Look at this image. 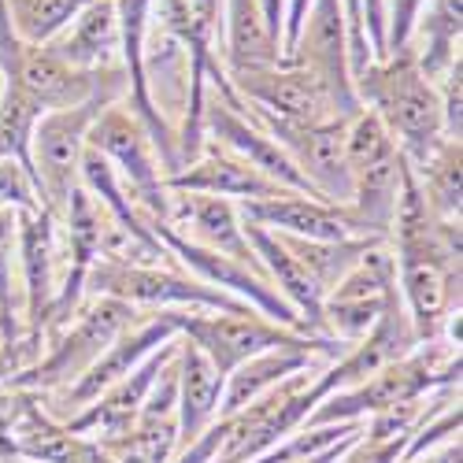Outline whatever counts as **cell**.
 Segmentation results:
<instances>
[{"label": "cell", "instance_id": "obj_8", "mask_svg": "<svg viewBox=\"0 0 463 463\" xmlns=\"http://www.w3.org/2000/svg\"><path fill=\"white\" fill-rule=\"evenodd\" d=\"M90 148L115 167L130 201L148 219H167V189H164V167L156 156L148 130L137 123V115L119 100L100 111V119L90 130Z\"/></svg>", "mask_w": 463, "mask_h": 463}, {"label": "cell", "instance_id": "obj_32", "mask_svg": "<svg viewBox=\"0 0 463 463\" xmlns=\"http://www.w3.org/2000/svg\"><path fill=\"white\" fill-rule=\"evenodd\" d=\"M356 434H360V430H356ZM356 434H349V438H341L337 445H330V449H323V452H316V456H307V459H297V463H334V459L341 456V449H345V445H349V441H353Z\"/></svg>", "mask_w": 463, "mask_h": 463}, {"label": "cell", "instance_id": "obj_20", "mask_svg": "<svg viewBox=\"0 0 463 463\" xmlns=\"http://www.w3.org/2000/svg\"><path fill=\"white\" fill-rule=\"evenodd\" d=\"M56 60L74 71H104L119 63V15L115 0H97L60 37L45 45Z\"/></svg>", "mask_w": 463, "mask_h": 463}, {"label": "cell", "instance_id": "obj_28", "mask_svg": "<svg viewBox=\"0 0 463 463\" xmlns=\"http://www.w3.org/2000/svg\"><path fill=\"white\" fill-rule=\"evenodd\" d=\"M408 438H367L364 430L341 449L334 463H401Z\"/></svg>", "mask_w": 463, "mask_h": 463}, {"label": "cell", "instance_id": "obj_6", "mask_svg": "<svg viewBox=\"0 0 463 463\" xmlns=\"http://www.w3.org/2000/svg\"><path fill=\"white\" fill-rule=\"evenodd\" d=\"M123 97H127V82H115L82 104L45 111L37 119L33 141H30V167H33L37 201L52 215H63L71 193L79 189V167H82V152L90 145L93 123L100 119V111L108 104H119Z\"/></svg>", "mask_w": 463, "mask_h": 463}, {"label": "cell", "instance_id": "obj_24", "mask_svg": "<svg viewBox=\"0 0 463 463\" xmlns=\"http://www.w3.org/2000/svg\"><path fill=\"white\" fill-rule=\"evenodd\" d=\"M459 167L463 141H441L419 167H411L422 204L438 222H459Z\"/></svg>", "mask_w": 463, "mask_h": 463}, {"label": "cell", "instance_id": "obj_13", "mask_svg": "<svg viewBox=\"0 0 463 463\" xmlns=\"http://www.w3.org/2000/svg\"><path fill=\"white\" fill-rule=\"evenodd\" d=\"M204 145H215L230 156L245 160L252 171H260L263 178L279 182L282 189L289 193H304V197H316L312 185L300 178V171L293 167V160L286 152L267 137L245 111L230 108L215 90H208V100H204Z\"/></svg>", "mask_w": 463, "mask_h": 463}, {"label": "cell", "instance_id": "obj_17", "mask_svg": "<svg viewBox=\"0 0 463 463\" xmlns=\"http://www.w3.org/2000/svg\"><path fill=\"white\" fill-rule=\"evenodd\" d=\"M164 189L167 193H204V197H222V201H234V204L271 201V197H286L289 193L279 182L252 171L245 160L230 156V152H222L215 145H204V152L189 167L164 178Z\"/></svg>", "mask_w": 463, "mask_h": 463}, {"label": "cell", "instance_id": "obj_18", "mask_svg": "<svg viewBox=\"0 0 463 463\" xmlns=\"http://www.w3.org/2000/svg\"><path fill=\"white\" fill-rule=\"evenodd\" d=\"M219 63H222L226 79L282 63V42L275 37V30L267 26L260 0H222Z\"/></svg>", "mask_w": 463, "mask_h": 463}, {"label": "cell", "instance_id": "obj_26", "mask_svg": "<svg viewBox=\"0 0 463 463\" xmlns=\"http://www.w3.org/2000/svg\"><path fill=\"white\" fill-rule=\"evenodd\" d=\"M37 119H42V108H37L23 90L5 86V93H0V160L19 164L30 178H33L30 141H33Z\"/></svg>", "mask_w": 463, "mask_h": 463}, {"label": "cell", "instance_id": "obj_9", "mask_svg": "<svg viewBox=\"0 0 463 463\" xmlns=\"http://www.w3.org/2000/svg\"><path fill=\"white\" fill-rule=\"evenodd\" d=\"M238 111H245L249 119L286 152L319 201H330V204H349L353 201V167H349V160H345V123L297 127V123L271 119L267 111H260L245 100H241Z\"/></svg>", "mask_w": 463, "mask_h": 463}, {"label": "cell", "instance_id": "obj_16", "mask_svg": "<svg viewBox=\"0 0 463 463\" xmlns=\"http://www.w3.org/2000/svg\"><path fill=\"white\" fill-rule=\"evenodd\" d=\"M175 353H178V337L175 341H167L164 349H156L152 353L137 371H130L123 382H115L111 390H104L93 404H86L79 415H71L67 419V430H74V434H82V438H115V434H127L130 427H134V419H137V411H141V404H145V397H148V390H152V382L160 378V371L175 360Z\"/></svg>", "mask_w": 463, "mask_h": 463}, {"label": "cell", "instance_id": "obj_3", "mask_svg": "<svg viewBox=\"0 0 463 463\" xmlns=\"http://www.w3.org/2000/svg\"><path fill=\"white\" fill-rule=\"evenodd\" d=\"M137 319H141L137 307L115 300V297H86L82 307L74 312V319L56 337L45 341V353L33 364H26L23 371L0 378V385L42 393V397L63 393L67 385L79 382L108 345L119 341Z\"/></svg>", "mask_w": 463, "mask_h": 463}, {"label": "cell", "instance_id": "obj_23", "mask_svg": "<svg viewBox=\"0 0 463 463\" xmlns=\"http://www.w3.org/2000/svg\"><path fill=\"white\" fill-rule=\"evenodd\" d=\"M286 249L297 256V263L307 271V279H312L319 286V293L326 297L345 275L353 271V267L378 245H390V241H382V238H345V241H304V238H286Z\"/></svg>", "mask_w": 463, "mask_h": 463}, {"label": "cell", "instance_id": "obj_12", "mask_svg": "<svg viewBox=\"0 0 463 463\" xmlns=\"http://www.w3.org/2000/svg\"><path fill=\"white\" fill-rule=\"evenodd\" d=\"M282 63L307 67L319 74L323 86L334 93L345 119L360 111L356 90H353V71H349V30H345L341 0H312L304 15V26Z\"/></svg>", "mask_w": 463, "mask_h": 463}, {"label": "cell", "instance_id": "obj_1", "mask_svg": "<svg viewBox=\"0 0 463 463\" xmlns=\"http://www.w3.org/2000/svg\"><path fill=\"white\" fill-rule=\"evenodd\" d=\"M353 90L360 108L374 111L385 123V130L393 134L408 167H419L441 141H449L441 93L419 71L411 45L390 52L378 63H367V71L353 82Z\"/></svg>", "mask_w": 463, "mask_h": 463}, {"label": "cell", "instance_id": "obj_33", "mask_svg": "<svg viewBox=\"0 0 463 463\" xmlns=\"http://www.w3.org/2000/svg\"><path fill=\"white\" fill-rule=\"evenodd\" d=\"M0 463H26V459H19V456H0Z\"/></svg>", "mask_w": 463, "mask_h": 463}, {"label": "cell", "instance_id": "obj_31", "mask_svg": "<svg viewBox=\"0 0 463 463\" xmlns=\"http://www.w3.org/2000/svg\"><path fill=\"white\" fill-rule=\"evenodd\" d=\"M408 463H463V445H459V438H456V441L438 445V449H430V452H419V456L408 459Z\"/></svg>", "mask_w": 463, "mask_h": 463}, {"label": "cell", "instance_id": "obj_25", "mask_svg": "<svg viewBox=\"0 0 463 463\" xmlns=\"http://www.w3.org/2000/svg\"><path fill=\"white\" fill-rule=\"evenodd\" d=\"M97 0H5L8 23L23 45L42 49L52 37H60Z\"/></svg>", "mask_w": 463, "mask_h": 463}, {"label": "cell", "instance_id": "obj_10", "mask_svg": "<svg viewBox=\"0 0 463 463\" xmlns=\"http://www.w3.org/2000/svg\"><path fill=\"white\" fill-rule=\"evenodd\" d=\"M234 93L267 111L271 119L297 123V127H323V123H345V115L334 100V93L323 86L319 74L297 63H271L260 71H245L226 79Z\"/></svg>", "mask_w": 463, "mask_h": 463}, {"label": "cell", "instance_id": "obj_29", "mask_svg": "<svg viewBox=\"0 0 463 463\" xmlns=\"http://www.w3.org/2000/svg\"><path fill=\"white\" fill-rule=\"evenodd\" d=\"M427 0H385V56L411 42V30Z\"/></svg>", "mask_w": 463, "mask_h": 463}, {"label": "cell", "instance_id": "obj_11", "mask_svg": "<svg viewBox=\"0 0 463 463\" xmlns=\"http://www.w3.org/2000/svg\"><path fill=\"white\" fill-rule=\"evenodd\" d=\"M178 337V330H175V323H171V316L167 312H148V316H141L119 341H111L108 349L93 360V367L74 382V385H67L63 393H52V397H42L49 408V415L52 419H60V422H67L71 415H79L86 404H93L104 390H111L115 382H123L130 371H137L152 353L156 349H164L167 341H175Z\"/></svg>", "mask_w": 463, "mask_h": 463}, {"label": "cell", "instance_id": "obj_22", "mask_svg": "<svg viewBox=\"0 0 463 463\" xmlns=\"http://www.w3.org/2000/svg\"><path fill=\"white\" fill-rule=\"evenodd\" d=\"M459 33H463V0H427L411 30V52L427 79L438 86L441 74L459 60Z\"/></svg>", "mask_w": 463, "mask_h": 463}, {"label": "cell", "instance_id": "obj_19", "mask_svg": "<svg viewBox=\"0 0 463 463\" xmlns=\"http://www.w3.org/2000/svg\"><path fill=\"white\" fill-rule=\"evenodd\" d=\"M323 364H330V360L319 356V353H307V349H267V353L245 360L241 367L230 371L226 382H222L219 419L222 415H234V411L249 408L252 401L267 397L286 378H293L300 371H312V367H323Z\"/></svg>", "mask_w": 463, "mask_h": 463}, {"label": "cell", "instance_id": "obj_4", "mask_svg": "<svg viewBox=\"0 0 463 463\" xmlns=\"http://www.w3.org/2000/svg\"><path fill=\"white\" fill-rule=\"evenodd\" d=\"M86 297H115L137 307V312H222V316L256 312L245 300L230 297L215 286H204L167 263L97 260L86 279Z\"/></svg>", "mask_w": 463, "mask_h": 463}, {"label": "cell", "instance_id": "obj_2", "mask_svg": "<svg viewBox=\"0 0 463 463\" xmlns=\"http://www.w3.org/2000/svg\"><path fill=\"white\" fill-rule=\"evenodd\" d=\"M441 385H459V345L449 337L422 341L390 367H382L360 385H349L341 393H330L304 427H334V422H360L382 408H393L404 401H419Z\"/></svg>", "mask_w": 463, "mask_h": 463}, {"label": "cell", "instance_id": "obj_5", "mask_svg": "<svg viewBox=\"0 0 463 463\" xmlns=\"http://www.w3.org/2000/svg\"><path fill=\"white\" fill-rule=\"evenodd\" d=\"M178 337H185L226 382V374L241 367L245 360L267 353V349H307L326 360H337L345 345L334 337H316V334H297L289 326H279L263 319L260 312L249 316H222V312H167Z\"/></svg>", "mask_w": 463, "mask_h": 463}, {"label": "cell", "instance_id": "obj_27", "mask_svg": "<svg viewBox=\"0 0 463 463\" xmlns=\"http://www.w3.org/2000/svg\"><path fill=\"white\" fill-rule=\"evenodd\" d=\"M397 152L401 148H397L393 134L385 130V123L378 119L374 111L360 108L353 119H345V160H349L353 175L367 171V167H374L382 160H390V156H397Z\"/></svg>", "mask_w": 463, "mask_h": 463}, {"label": "cell", "instance_id": "obj_15", "mask_svg": "<svg viewBox=\"0 0 463 463\" xmlns=\"http://www.w3.org/2000/svg\"><path fill=\"white\" fill-rule=\"evenodd\" d=\"M238 212L249 222L271 230V234H286V238H304V241L367 238L360 234L353 212L345 204L304 197V193H286V197H271V201H249V204H238Z\"/></svg>", "mask_w": 463, "mask_h": 463}, {"label": "cell", "instance_id": "obj_30", "mask_svg": "<svg viewBox=\"0 0 463 463\" xmlns=\"http://www.w3.org/2000/svg\"><path fill=\"white\" fill-rule=\"evenodd\" d=\"M307 5H312V0H286V26H282V60L289 56V49H293V42H297V33H300V26H304Z\"/></svg>", "mask_w": 463, "mask_h": 463}, {"label": "cell", "instance_id": "obj_21", "mask_svg": "<svg viewBox=\"0 0 463 463\" xmlns=\"http://www.w3.org/2000/svg\"><path fill=\"white\" fill-rule=\"evenodd\" d=\"M175 364H178V449H185L219 419L222 374L185 337H178Z\"/></svg>", "mask_w": 463, "mask_h": 463}, {"label": "cell", "instance_id": "obj_14", "mask_svg": "<svg viewBox=\"0 0 463 463\" xmlns=\"http://www.w3.org/2000/svg\"><path fill=\"white\" fill-rule=\"evenodd\" d=\"M164 222H171L185 241L201 245V249H212V252H222L230 260L252 267L256 275H263L256 252L249 249L245 219H241L234 201L204 197V193H167V219Z\"/></svg>", "mask_w": 463, "mask_h": 463}, {"label": "cell", "instance_id": "obj_7", "mask_svg": "<svg viewBox=\"0 0 463 463\" xmlns=\"http://www.w3.org/2000/svg\"><path fill=\"white\" fill-rule=\"evenodd\" d=\"M15 267L23 289V337L30 364L42 356V330L63 286V230L49 208L15 212Z\"/></svg>", "mask_w": 463, "mask_h": 463}]
</instances>
